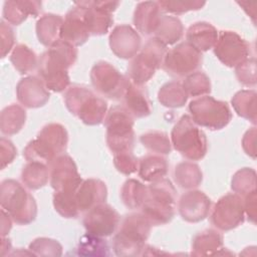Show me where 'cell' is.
Segmentation results:
<instances>
[{
	"instance_id": "cell-27",
	"label": "cell",
	"mask_w": 257,
	"mask_h": 257,
	"mask_svg": "<svg viewBox=\"0 0 257 257\" xmlns=\"http://www.w3.org/2000/svg\"><path fill=\"white\" fill-rule=\"evenodd\" d=\"M169 170V164L162 155L151 154L139 160L138 174L142 180L149 183H154L164 179Z\"/></svg>"
},
{
	"instance_id": "cell-9",
	"label": "cell",
	"mask_w": 257,
	"mask_h": 257,
	"mask_svg": "<svg viewBox=\"0 0 257 257\" xmlns=\"http://www.w3.org/2000/svg\"><path fill=\"white\" fill-rule=\"evenodd\" d=\"M167 45L153 37L131 59L127 66V77L138 85H145L162 66L167 53Z\"/></svg>"
},
{
	"instance_id": "cell-25",
	"label": "cell",
	"mask_w": 257,
	"mask_h": 257,
	"mask_svg": "<svg viewBox=\"0 0 257 257\" xmlns=\"http://www.w3.org/2000/svg\"><path fill=\"white\" fill-rule=\"evenodd\" d=\"M41 9L42 3L40 1H5L3 6V20L12 25H20L29 16H38Z\"/></svg>"
},
{
	"instance_id": "cell-39",
	"label": "cell",
	"mask_w": 257,
	"mask_h": 257,
	"mask_svg": "<svg viewBox=\"0 0 257 257\" xmlns=\"http://www.w3.org/2000/svg\"><path fill=\"white\" fill-rule=\"evenodd\" d=\"M79 256H109V246L103 237L86 233L83 235L75 248Z\"/></svg>"
},
{
	"instance_id": "cell-31",
	"label": "cell",
	"mask_w": 257,
	"mask_h": 257,
	"mask_svg": "<svg viewBox=\"0 0 257 257\" xmlns=\"http://www.w3.org/2000/svg\"><path fill=\"white\" fill-rule=\"evenodd\" d=\"M175 183L185 190H194L203 181V174L200 167L193 162L179 163L174 170Z\"/></svg>"
},
{
	"instance_id": "cell-16",
	"label": "cell",
	"mask_w": 257,
	"mask_h": 257,
	"mask_svg": "<svg viewBox=\"0 0 257 257\" xmlns=\"http://www.w3.org/2000/svg\"><path fill=\"white\" fill-rule=\"evenodd\" d=\"M84 18L90 35H104L113 24L111 13L119 6L118 1H81Z\"/></svg>"
},
{
	"instance_id": "cell-47",
	"label": "cell",
	"mask_w": 257,
	"mask_h": 257,
	"mask_svg": "<svg viewBox=\"0 0 257 257\" xmlns=\"http://www.w3.org/2000/svg\"><path fill=\"white\" fill-rule=\"evenodd\" d=\"M1 34V57L4 58L11 50L15 43V34L12 27L6 21L2 20L0 23Z\"/></svg>"
},
{
	"instance_id": "cell-18",
	"label": "cell",
	"mask_w": 257,
	"mask_h": 257,
	"mask_svg": "<svg viewBox=\"0 0 257 257\" xmlns=\"http://www.w3.org/2000/svg\"><path fill=\"white\" fill-rule=\"evenodd\" d=\"M90 36L84 18V7L75 2L63 18L60 29V39L73 46H80L85 43Z\"/></svg>"
},
{
	"instance_id": "cell-8",
	"label": "cell",
	"mask_w": 257,
	"mask_h": 257,
	"mask_svg": "<svg viewBox=\"0 0 257 257\" xmlns=\"http://www.w3.org/2000/svg\"><path fill=\"white\" fill-rule=\"evenodd\" d=\"M103 124L106 128V145L113 155L133 151L135 143L134 117L123 106H112L106 112Z\"/></svg>"
},
{
	"instance_id": "cell-3",
	"label": "cell",
	"mask_w": 257,
	"mask_h": 257,
	"mask_svg": "<svg viewBox=\"0 0 257 257\" xmlns=\"http://www.w3.org/2000/svg\"><path fill=\"white\" fill-rule=\"evenodd\" d=\"M177 193L172 182L166 178L147 186V196L141 212L152 226L170 223L176 213Z\"/></svg>"
},
{
	"instance_id": "cell-49",
	"label": "cell",
	"mask_w": 257,
	"mask_h": 257,
	"mask_svg": "<svg viewBox=\"0 0 257 257\" xmlns=\"http://www.w3.org/2000/svg\"><path fill=\"white\" fill-rule=\"evenodd\" d=\"M242 147L245 153L252 157L256 158V128L252 127L247 131L242 139Z\"/></svg>"
},
{
	"instance_id": "cell-4",
	"label": "cell",
	"mask_w": 257,
	"mask_h": 257,
	"mask_svg": "<svg viewBox=\"0 0 257 257\" xmlns=\"http://www.w3.org/2000/svg\"><path fill=\"white\" fill-rule=\"evenodd\" d=\"M68 144L66 128L56 122L44 125L37 137L30 141L23 150V157L27 162H41L49 164L56 157L64 154Z\"/></svg>"
},
{
	"instance_id": "cell-33",
	"label": "cell",
	"mask_w": 257,
	"mask_h": 257,
	"mask_svg": "<svg viewBox=\"0 0 257 257\" xmlns=\"http://www.w3.org/2000/svg\"><path fill=\"white\" fill-rule=\"evenodd\" d=\"M49 180L48 166L41 162H27L21 172L23 185L30 190H38L44 187Z\"/></svg>"
},
{
	"instance_id": "cell-38",
	"label": "cell",
	"mask_w": 257,
	"mask_h": 257,
	"mask_svg": "<svg viewBox=\"0 0 257 257\" xmlns=\"http://www.w3.org/2000/svg\"><path fill=\"white\" fill-rule=\"evenodd\" d=\"M38 59L36 53L25 44H17L10 55L11 63L21 74H27L37 69Z\"/></svg>"
},
{
	"instance_id": "cell-11",
	"label": "cell",
	"mask_w": 257,
	"mask_h": 257,
	"mask_svg": "<svg viewBox=\"0 0 257 257\" xmlns=\"http://www.w3.org/2000/svg\"><path fill=\"white\" fill-rule=\"evenodd\" d=\"M94 90L109 99L118 100L122 98L128 77L122 75L112 64L106 61L96 62L89 73Z\"/></svg>"
},
{
	"instance_id": "cell-1",
	"label": "cell",
	"mask_w": 257,
	"mask_h": 257,
	"mask_svg": "<svg viewBox=\"0 0 257 257\" xmlns=\"http://www.w3.org/2000/svg\"><path fill=\"white\" fill-rule=\"evenodd\" d=\"M76 59L75 46L60 39L40 55L37 76L48 90L54 92L66 90L70 84L68 68L75 63Z\"/></svg>"
},
{
	"instance_id": "cell-29",
	"label": "cell",
	"mask_w": 257,
	"mask_h": 257,
	"mask_svg": "<svg viewBox=\"0 0 257 257\" xmlns=\"http://www.w3.org/2000/svg\"><path fill=\"white\" fill-rule=\"evenodd\" d=\"M63 18L60 15L47 13L42 15L36 22V35L41 44L50 47L60 40V29Z\"/></svg>"
},
{
	"instance_id": "cell-26",
	"label": "cell",
	"mask_w": 257,
	"mask_h": 257,
	"mask_svg": "<svg viewBox=\"0 0 257 257\" xmlns=\"http://www.w3.org/2000/svg\"><path fill=\"white\" fill-rule=\"evenodd\" d=\"M218 34L217 29L211 23L201 21L192 24L188 28L186 39L189 44L202 52L214 47Z\"/></svg>"
},
{
	"instance_id": "cell-22",
	"label": "cell",
	"mask_w": 257,
	"mask_h": 257,
	"mask_svg": "<svg viewBox=\"0 0 257 257\" xmlns=\"http://www.w3.org/2000/svg\"><path fill=\"white\" fill-rule=\"evenodd\" d=\"M107 189L98 179L83 180L76 191V202L80 213H85L93 207L105 203Z\"/></svg>"
},
{
	"instance_id": "cell-20",
	"label": "cell",
	"mask_w": 257,
	"mask_h": 257,
	"mask_svg": "<svg viewBox=\"0 0 257 257\" xmlns=\"http://www.w3.org/2000/svg\"><path fill=\"white\" fill-rule=\"evenodd\" d=\"M211 206L212 202L204 192L191 190L181 196L178 203V211L186 222L198 223L209 216Z\"/></svg>"
},
{
	"instance_id": "cell-7",
	"label": "cell",
	"mask_w": 257,
	"mask_h": 257,
	"mask_svg": "<svg viewBox=\"0 0 257 257\" xmlns=\"http://www.w3.org/2000/svg\"><path fill=\"white\" fill-rule=\"evenodd\" d=\"M172 146L190 161L202 160L208 150L207 138L190 115H182L171 132Z\"/></svg>"
},
{
	"instance_id": "cell-24",
	"label": "cell",
	"mask_w": 257,
	"mask_h": 257,
	"mask_svg": "<svg viewBox=\"0 0 257 257\" xmlns=\"http://www.w3.org/2000/svg\"><path fill=\"white\" fill-rule=\"evenodd\" d=\"M162 10L158 2H140L134 12V25L143 35H154L162 17Z\"/></svg>"
},
{
	"instance_id": "cell-15",
	"label": "cell",
	"mask_w": 257,
	"mask_h": 257,
	"mask_svg": "<svg viewBox=\"0 0 257 257\" xmlns=\"http://www.w3.org/2000/svg\"><path fill=\"white\" fill-rule=\"evenodd\" d=\"M119 223V214L106 203L99 204L85 212L82 220L86 233L103 238L112 235L117 230Z\"/></svg>"
},
{
	"instance_id": "cell-35",
	"label": "cell",
	"mask_w": 257,
	"mask_h": 257,
	"mask_svg": "<svg viewBox=\"0 0 257 257\" xmlns=\"http://www.w3.org/2000/svg\"><path fill=\"white\" fill-rule=\"evenodd\" d=\"M158 100L169 108H179L186 104L188 95L179 81H169L161 86L158 91Z\"/></svg>"
},
{
	"instance_id": "cell-45",
	"label": "cell",
	"mask_w": 257,
	"mask_h": 257,
	"mask_svg": "<svg viewBox=\"0 0 257 257\" xmlns=\"http://www.w3.org/2000/svg\"><path fill=\"white\" fill-rule=\"evenodd\" d=\"M235 74L238 81L245 86H254L256 84V59L247 58L235 67Z\"/></svg>"
},
{
	"instance_id": "cell-32",
	"label": "cell",
	"mask_w": 257,
	"mask_h": 257,
	"mask_svg": "<svg viewBox=\"0 0 257 257\" xmlns=\"http://www.w3.org/2000/svg\"><path fill=\"white\" fill-rule=\"evenodd\" d=\"M26 121V111L18 104H10L4 107L0 115V131L5 136L18 134Z\"/></svg>"
},
{
	"instance_id": "cell-17",
	"label": "cell",
	"mask_w": 257,
	"mask_h": 257,
	"mask_svg": "<svg viewBox=\"0 0 257 257\" xmlns=\"http://www.w3.org/2000/svg\"><path fill=\"white\" fill-rule=\"evenodd\" d=\"M49 183L54 191L80 185L83 181L71 157L62 154L48 164Z\"/></svg>"
},
{
	"instance_id": "cell-48",
	"label": "cell",
	"mask_w": 257,
	"mask_h": 257,
	"mask_svg": "<svg viewBox=\"0 0 257 257\" xmlns=\"http://www.w3.org/2000/svg\"><path fill=\"white\" fill-rule=\"evenodd\" d=\"M0 158H1V169H4L6 166L11 164L15 157L17 156V150L13 143L5 138L0 140Z\"/></svg>"
},
{
	"instance_id": "cell-44",
	"label": "cell",
	"mask_w": 257,
	"mask_h": 257,
	"mask_svg": "<svg viewBox=\"0 0 257 257\" xmlns=\"http://www.w3.org/2000/svg\"><path fill=\"white\" fill-rule=\"evenodd\" d=\"M158 4L162 11L171 13L174 15L184 14L189 11H196L202 9L206 2L203 1H158Z\"/></svg>"
},
{
	"instance_id": "cell-6",
	"label": "cell",
	"mask_w": 257,
	"mask_h": 257,
	"mask_svg": "<svg viewBox=\"0 0 257 257\" xmlns=\"http://www.w3.org/2000/svg\"><path fill=\"white\" fill-rule=\"evenodd\" d=\"M0 204L18 225H28L36 219L37 205L34 197L15 180L2 181Z\"/></svg>"
},
{
	"instance_id": "cell-40",
	"label": "cell",
	"mask_w": 257,
	"mask_h": 257,
	"mask_svg": "<svg viewBox=\"0 0 257 257\" xmlns=\"http://www.w3.org/2000/svg\"><path fill=\"white\" fill-rule=\"evenodd\" d=\"M140 142L153 154L164 156L172 152L171 139L162 131H149L140 137Z\"/></svg>"
},
{
	"instance_id": "cell-2",
	"label": "cell",
	"mask_w": 257,
	"mask_h": 257,
	"mask_svg": "<svg viewBox=\"0 0 257 257\" xmlns=\"http://www.w3.org/2000/svg\"><path fill=\"white\" fill-rule=\"evenodd\" d=\"M152 229V224L141 213L125 215L112 239V249L117 256L142 255Z\"/></svg>"
},
{
	"instance_id": "cell-19",
	"label": "cell",
	"mask_w": 257,
	"mask_h": 257,
	"mask_svg": "<svg viewBox=\"0 0 257 257\" xmlns=\"http://www.w3.org/2000/svg\"><path fill=\"white\" fill-rule=\"evenodd\" d=\"M108 43L115 56L122 59L134 58L142 48V38L131 25L115 26L108 37Z\"/></svg>"
},
{
	"instance_id": "cell-52",
	"label": "cell",
	"mask_w": 257,
	"mask_h": 257,
	"mask_svg": "<svg viewBox=\"0 0 257 257\" xmlns=\"http://www.w3.org/2000/svg\"><path fill=\"white\" fill-rule=\"evenodd\" d=\"M238 4L243 8V10L252 18L253 22L255 23V15H256V8H251L252 3L250 2H238Z\"/></svg>"
},
{
	"instance_id": "cell-13",
	"label": "cell",
	"mask_w": 257,
	"mask_h": 257,
	"mask_svg": "<svg viewBox=\"0 0 257 257\" xmlns=\"http://www.w3.org/2000/svg\"><path fill=\"white\" fill-rule=\"evenodd\" d=\"M245 211L243 199L235 193L221 197L215 204L210 221L220 231H230L244 222Z\"/></svg>"
},
{
	"instance_id": "cell-34",
	"label": "cell",
	"mask_w": 257,
	"mask_h": 257,
	"mask_svg": "<svg viewBox=\"0 0 257 257\" xmlns=\"http://www.w3.org/2000/svg\"><path fill=\"white\" fill-rule=\"evenodd\" d=\"M78 186L69 187V188L54 192L53 206L55 211L60 216L70 219V218H77L78 215L80 214L77 207V202H76V191Z\"/></svg>"
},
{
	"instance_id": "cell-23",
	"label": "cell",
	"mask_w": 257,
	"mask_h": 257,
	"mask_svg": "<svg viewBox=\"0 0 257 257\" xmlns=\"http://www.w3.org/2000/svg\"><path fill=\"white\" fill-rule=\"evenodd\" d=\"M130 79V78H128ZM123 107L134 118H143L151 114L152 103L144 85H138L128 80L121 98Z\"/></svg>"
},
{
	"instance_id": "cell-10",
	"label": "cell",
	"mask_w": 257,
	"mask_h": 257,
	"mask_svg": "<svg viewBox=\"0 0 257 257\" xmlns=\"http://www.w3.org/2000/svg\"><path fill=\"white\" fill-rule=\"evenodd\" d=\"M189 111L191 118L197 125L211 131L224 128L232 119V112L228 103L210 95L199 96L191 100Z\"/></svg>"
},
{
	"instance_id": "cell-28",
	"label": "cell",
	"mask_w": 257,
	"mask_h": 257,
	"mask_svg": "<svg viewBox=\"0 0 257 257\" xmlns=\"http://www.w3.org/2000/svg\"><path fill=\"white\" fill-rule=\"evenodd\" d=\"M223 236L214 229H206L193 237L192 252L194 256L217 255L222 250Z\"/></svg>"
},
{
	"instance_id": "cell-14",
	"label": "cell",
	"mask_w": 257,
	"mask_h": 257,
	"mask_svg": "<svg viewBox=\"0 0 257 257\" xmlns=\"http://www.w3.org/2000/svg\"><path fill=\"white\" fill-rule=\"evenodd\" d=\"M213 48L217 58L229 67H236L250 55V44L234 31H221Z\"/></svg>"
},
{
	"instance_id": "cell-50",
	"label": "cell",
	"mask_w": 257,
	"mask_h": 257,
	"mask_svg": "<svg viewBox=\"0 0 257 257\" xmlns=\"http://www.w3.org/2000/svg\"><path fill=\"white\" fill-rule=\"evenodd\" d=\"M243 205L245 215L248 217V220L252 223H255L256 220V201H257V193L256 191L251 192L250 194L243 197Z\"/></svg>"
},
{
	"instance_id": "cell-21",
	"label": "cell",
	"mask_w": 257,
	"mask_h": 257,
	"mask_svg": "<svg viewBox=\"0 0 257 257\" xmlns=\"http://www.w3.org/2000/svg\"><path fill=\"white\" fill-rule=\"evenodd\" d=\"M16 95L20 104L27 108H37L46 104L50 93L43 81L34 75L23 77L16 85Z\"/></svg>"
},
{
	"instance_id": "cell-46",
	"label": "cell",
	"mask_w": 257,
	"mask_h": 257,
	"mask_svg": "<svg viewBox=\"0 0 257 257\" xmlns=\"http://www.w3.org/2000/svg\"><path fill=\"white\" fill-rule=\"evenodd\" d=\"M113 165L119 173L128 176L138 171L139 160L133 151L121 152L113 155Z\"/></svg>"
},
{
	"instance_id": "cell-12",
	"label": "cell",
	"mask_w": 257,
	"mask_h": 257,
	"mask_svg": "<svg viewBox=\"0 0 257 257\" xmlns=\"http://www.w3.org/2000/svg\"><path fill=\"white\" fill-rule=\"evenodd\" d=\"M202 61V52L186 41L177 44L167 51L162 67L171 76L186 77L198 71Z\"/></svg>"
},
{
	"instance_id": "cell-30",
	"label": "cell",
	"mask_w": 257,
	"mask_h": 257,
	"mask_svg": "<svg viewBox=\"0 0 257 257\" xmlns=\"http://www.w3.org/2000/svg\"><path fill=\"white\" fill-rule=\"evenodd\" d=\"M184 34V26L176 16L162 15L154 37L165 45H172L181 40Z\"/></svg>"
},
{
	"instance_id": "cell-42",
	"label": "cell",
	"mask_w": 257,
	"mask_h": 257,
	"mask_svg": "<svg viewBox=\"0 0 257 257\" xmlns=\"http://www.w3.org/2000/svg\"><path fill=\"white\" fill-rule=\"evenodd\" d=\"M233 192L240 197H245L256 191V172L251 168H243L237 171L231 181Z\"/></svg>"
},
{
	"instance_id": "cell-37",
	"label": "cell",
	"mask_w": 257,
	"mask_h": 257,
	"mask_svg": "<svg viewBox=\"0 0 257 257\" xmlns=\"http://www.w3.org/2000/svg\"><path fill=\"white\" fill-rule=\"evenodd\" d=\"M147 196V186L136 179L126 180L120 189V199L123 205L131 209H141Z\"/></svg>"
},
{
	"instance_id": "cell-36",
	"label": "cell",
	"mask_w": 257,
	"mask_h": 257,
	"mask_svg": "<svg viewBox=\"0 0 257 257\" xmlns=\"http://www.w3.org/2000/svg\"><path fill=\"white\" fill-rule=\"evenodd\" d=\"M256 96L254 89H242L234 94L231 99L233 108L243 118L256 123Z\"/></svg>"
},
{
	"instance_id": "cell-43",
	"label": "cell",
	"mask_w": 257,
	"mask_h": 257,
	"mask_svg": "<svg viewBox=\"0 0 257 257\" xmlns=\"http://www.w3.org/2000/svg\"><path fill=\"white\" fill-rule=\"evenodd\" d=\"M29 251L36 256H61L62 246L54 239L40 237L29 244Z\"/></svg>"
},
{
	"instance_id": "cell-51",
	"label": "cell",
	"mask_w": 257,
	"mask_h": 257,
	"mask_svg": "<svg viewBox=\"0 0 257 257\" xmlns=\"http://www.w3.org/2000/svg\"><path fill=\"white\" fill-rule=\"evenodd\" d=\"M1 214H2V220H1V235L2 237H4L6 234L9 233L11 227H12V218L10 217V215L5 211V210H1Z\"/></svg>"
},
{
	"instance_id": "cell-41",
	"label": "cell",
	"mask_w": 257,
	"mask_h": 257,
	"mask_svg": "<svg viewBox=\"0 0 257 257\" xmlns=\"http://www.w3.org/2000/svg\"><path fill=\"white\" fill-rule=\"evenodd\" d=\"M182 85L188 97L203 96L211 92L210 78L202 71H195L186 76Z\"/></svg>"
},
{
	"instance_id": "cell-5",
	"label": "cell",
	"mask_w": 257,
	"mask_h": 257,
	"mask_svg": "<svg viewBox=\"0 0 257 257\" xmlns=\"http://www.w3.org/2000/svg\"><path fill=\"white\" fill-rule=\"evenodd\" d=\"M63 96L67 109L83 123L97 125L103 122L107 112V103L86 86L70 85Z\"/></svg>"
}]
</instances>
